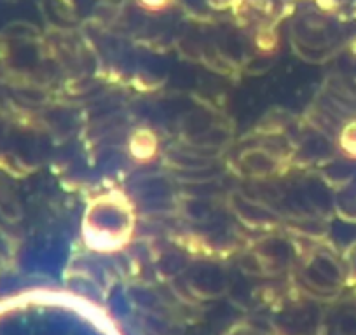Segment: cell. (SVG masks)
<instances>
[{
    "instance_id": "1",
    "label": "cell",
    "mask_w": 356,
    "mask_h": 335,
    "mask_svg": "<svg viewBox=\"0 0 356 335\" xmlns=\"http://www.w3.org/2000/svg\"><path fill=\"white\" fill-rule=\"evenodd\" d=\"M327 335H356V297L341 300L323 318Z\"/></svg>"
},
{
    "instance_id": "2",
    "label": "cell",
    "mask_w": 356,
    "mask_h": 335,
    "mask_svg": "<svg viewBox=\"0 0 356 335\" xmlns=\"http://www.w3.org/2000/svg\"><path fill=\"white\" fill-rule=\"evenodd\" d=\"M346 276H348V283L356 286V245L351 246L348 254V265H346Z\"/></svg>"
}]
</instances>
